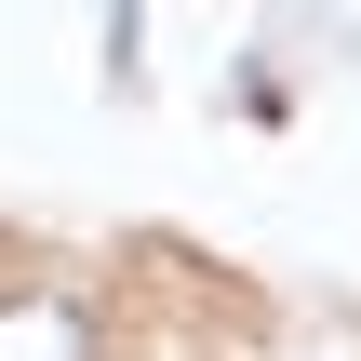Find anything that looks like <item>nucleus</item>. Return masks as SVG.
<instances>
[{
  "label": "nucleus",
  "instance_id": "obj_1",
  "mask_svg": "<svg viewBox=\"0 0 361 361\" xmlns=\"http://www.w3.org/2000/svg\"><path fill=\"white\" fill-rule=\"evenodd\" d=\"M0 361H94V322L67 295H0Z\"/></svg>",
  "mask_w": 361,
  "mask_h": 361
}]
</instances>
